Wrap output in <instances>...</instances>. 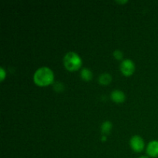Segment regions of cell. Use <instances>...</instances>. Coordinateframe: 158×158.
I'll return each mask as SVG.
<instances>
[{
    "mask_svg": "<svg viewBox=\"0 0 158 158\" xmlns=\"http://www.w3.org/2000/svg\"><path fill=\"white\" fill-rule=\"evenodd\" d=\"M33 80L37 86H47L53 83L54 74L49 68L44 66L35 71L33 76Z\"/></svg>",
    "mask_w": 158,
    "mask_h": 158,
    "instance_id": "6da1fadb",
    "label": "cell"
},
{
    "mask_svg": "<svg viewBox=\"0 0 158 158\" xmlns=\"http://www.w3.org/2000/svg\"><path fill=\"white\" fill-rule=\"evenodd\" d=\"M63 64L67 70L77 71L81 67L82 60L80 56L74 52H69L63 58Z\"/></svg>",
    "mask_w": 158,
    "mask_h": 158,
    "instance_id": "7a4b0ae2",
    "label": "cell"
},
{
    "mask_svg": "<svg viewBox=\"0 0 158 158\" xmlns=\"http://www.w3.org/2000/svg\"><path fill=\"white\" fill-rule=\"evenodd\" d=\"M120 70L121 73L126 77H130L135 71V65L134 62L131 60H124L120 64Z\"/></svg>",
    "mask_w": 158,
    "mask_h": 158,
    "instance_id": "3957f363",
    "label": "cell"
},
{
    "mask_svg": "<svg viewBox=\"0 0 158 158\" xmlns=\"http://www.w3.org/2000/svg\"><path fill=\"white\" fill-rule=\"evenodd\" d=\"M130 145L131 148L135 152H141L144 148V141L143 138L138 135H135L131 137L130 140Z\"/></svg>",
    "mask_w": 158,
    "mask_h": 158,
    "instance_id": "277c9868",
    "label": "cell"
},
{
    "mask_svg": "<svg viewBox=\"0 0 158 158\" xmlns=\"http://www.w3.org/2000/svg\"><path fill=\"white\" fill-rule=\"evenodd\" d=\"M147 154L151 157H158V140H152L148 143Z\"/></svg>",
    "mask_w": 158,
    "mask_h": 158,
    "instance_id": "5b68a950",
    "label": "cell"
},
{
    "mask_svg": "<svg viewBox=\"0 0 158 158\" xmlns=\"http://www.w3.org/2000/svg\"><path fill=\"white\" fill-rule=\"evenodd\" d=\"M110 97L111 99H112L113 101H114L115 103H123L125 100V98H126L124 93L121 90H119V89H116V90L113 91V92L111 93Z\"/></svg>",
    "mask_w": 158,
    "mask_h": 158,
    "instance_id": "8992f818",
    "label": "cell"
},
{
    "mask_svg": "<svg viewBox=\"0 0 158 158\" xmlns=\"http://www.w3.org/2000/svg\"><path fill=\"white\" fill-rule=\"evenodd\" d=\"M111 81H112V77L110 76V74L107 73H102L99 77V83L101 85L106 86V85L110 84Z\"/></svg>",
    "mask_w": 158,
    "mask_h": 158,
    "instance_id": "52a82bcc",
    "label": "cell"
},
{
    "mask_svg": "<svg viewBox=\"0 0 158 158\" xmlns=\"http://www.w3.org/2000/svg\"><path fill=\"white\" fill-rule=\"evenodd\" d=\"M81 78L85 81H89L93 78V73L87 68H83L80 73Z\"/></svg>",
    "mask_w": 158,
    "mask_h": 158,
    "instance_id": "ba28073f",
    "label": "cell"
},
{
    "mask_svg": "<svg viewBox=\"0 0 158 158\" xmlns=\"http://www.w3.org/2000/svg\"><path fill=\"white\" fill-rule=\"evenodd\" d=\"M111 128H112V123L110 121L103 122V124H102L101 126L102 132L104 134H109L111 131Z\"/></svg>",
    "mask_w": 158,
    "mask_h": 158,
    "instance_id": "9c48e42d",
    "label": "cell"
},
{
    "mask_svg": "<svg viewBox=\"0 0 158 158\" xmlns=\"http://www.w3.org/2000/svg\"><path fill=\"white\" fill-rule=\"evenodd\" d=\"M123 52H121L120 50H119V49H117V50L114 51V56L115 57V59H117V60H122L123 59Z\"/></svg>",
    "mask_w": 158,
    "mask_h": 158,
    "instance_id": "30bf717a",
    "label": "cell"
},
{
    "mask_svg": "<svg viewBox=\"0 0 158 158\" xmlns=\"http://www.w3.org/2000/svg\"><path fill=\"white\" fill-rule=\"evenodd\" d=\"M0 77H1V81H3L5 77H6V72H5L4 69L2 67L0 69Z\"/></svg>",
    "mask_w": 158,
    "mask_h": 158,
    "instance_id": "8fae6325",
    "label": "cell"
},
{
    "mask_svg": "<svg viewBox=\"0 0 158 158\" xmlns=\"http://www.w3.org/2000/svg\"><path fill=\"white\" fill-rule=\"evenodd\" d=\"M117 2H118V3H126V2H127V1H121V2H120V1H117Z\"/></svg>",
    "mask_w": 158,
    "mask_h": 158,
    "instance_id": "7c38bea8",
    "label": "cell"
},
{
    "mask_svg": "<svg viewBox=\"0 0 158 158\" xmlns=\"http://www.w3.org/2000/svg\"><path fill=\"white\" fill-rule=\"evenodd\" d=\"M102 140H106V137H105V136H103V137H102Z\"/></svg>",
    "mask_w": 158,
    "mask_h": 158,
    "instance_id": "4fadbf2b",
    "label": "cell"
},
{
    "mask_svg": "<svg viewBox=\"0 0 158 158\" xmlns=\"http://www.w3.org/2000/svg\"><path fill=\"white\" fill-rule=\"evenodd\" d=\"M139 158H149V157H148V156H141V157H139Z\"/></svg>",
    "mask_w": 158,
    "mask_h": 158,
    "instance_id": "5bb4252c",
    "label": "cell"
}]
</instances>
